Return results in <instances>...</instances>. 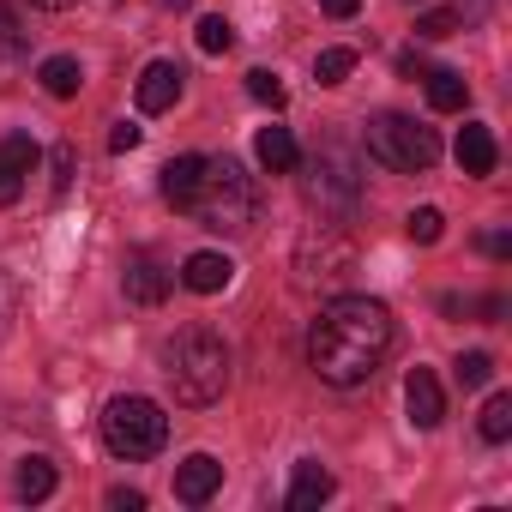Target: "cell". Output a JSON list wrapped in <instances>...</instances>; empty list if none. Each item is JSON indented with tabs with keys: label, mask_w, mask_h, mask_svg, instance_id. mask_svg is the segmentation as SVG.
<instances>
[{
	"label": "cell",
	"mask_w": 512,
	"mask_h": 512,
	"mask_svg": "<svg viewBox=\"0 0 512 512\" xmlns=\"http://www.w3.org/2000/svg\"><path fill=\"white\" fill-rule=\"evenodd\" d=\"M428 79V109L434 115H464V103H470V85H464V73H422Z\"/></svg>",
	"instance_id": "18"
},
{
	"label": "cell",
	"mask_w": 512,
	"mask_h": 512,
	"mask_svg": "<svg viewBox=\"0 0 512 512\" xmlns=\"http://www.w3.org/2000/svg\"><path fill=\"white\" fill-rule=\"evenodd\" d=\"M199 175H205V157H175V163H163V199L175 205V211H193V193H199Z\"/></svg>",
	"instance_id": "12"
},
{
	"label": "cell",
	"mask_w": 512,
	"mask_h": 512,
	"mask_svg": "<svg viewBox=\"0 0 512 512\" xmlns=\"http://www.w3.org/2000/svg\"><path fill=\"white\" fill-rule=\"evenodd\" d=\"M139 139H145V127H133V121H121V127L109 133V151H139Z\"/></svg>",
	"instance_id": "29"
},
{
	"label": "cell",
	"mask_w": 512,
	"mask_h": 512,
	"mask_svg": "<svg viewBox=\"0 0 512 512\" xmlns=\"http://www.w3.org/2000/svg\"><path fill=\"white\" fill-rule=\"evenodd\" d=\"M476 428H482V440H488V446L512 440V392H494V398L482 404V422H476Z\"/></svg>",
	"instance_id": "20"
},
{
	"label": "cell",
	"mask_w": 512,
	"mask_h": 512,
	"mask_svg": "<svg viewBox=\"0 0 512 512\" xmlns=\"http://www.w3.org/2000/svg\"><path fill=\"white\" fill-rule=\"evenodd\" d=\"M320 13H332V19H356V13H362V0H320Z\"/></svg>",
	"instance_id": "32"
},
{
	"label": "cell",
	"mask_w": 512,
	"mask_h": 512,
	"mask_svg": "<svg viewBox=\"0 0 512 512\" xmlns=\"http://www.w3.org/2000/svg\"><path fill=\"white\" fill-rule=\"evenodd\" d=\"M163 374H169V386H175L181 404L205 410L229 386V350H223V338L211 326H181L169 338V350H163Z\"/></svg>",
	"instance_id": "2"
},
{
	"label": "cell",
	"mask_w": 512,
	"mask_h": 512,
	"mask_svg": "<svg viewBox=\"0 0 512 512\" xmlns=\"http://www.w3.org/2000/svg\"><path fill=\"white\" fill-rule=\"evenodd\" d=\"M193 37H199V49H205V55H229V49H235V31H229V19H217V13H211V19H199V31H193Z\"/></svg>",
	"instance_id": "24"
},
{
	"label": "cell",
	"mask_w": 512,
	"mask_h": 512,
	"mask_svg": "<svg viewBox=\"0 0 512 512\" xmlns=\"http://www.w3.org/2000/svg\"><path fill=\"white\" fill-rule=\"evenodd\" d=\"M55 494V464L49 458H25L19 464V500H49Z\"/></svg>",
	"instance_id": "21"
},
{
	"label": "cell",
	"mask_w": 512,
	"mask_h": 512,
	"mask_svg": "<svg viewBox=\"0 0 512 512\" xmlns=\"http://www.w3.org/2000/svg\"><path fill=\"white\" fill-rule=\"evenodd\" d=\"M103 446H109L115 458H127V464L157 458V452L169 446V416H163V404H157V398H139V392L109 398V404H103Z\"/></svg>",
	"instance_id": "4"
},
{
	"label": "cell",
	"mask_w": 512,
	"mask_h": 512,
	"mask_svg": "<svg viewBox=\"0 0 512 512\" xmlns=\"http://www.w3.org/2000/svg\"><path fill=\"white\" fill-rule=\"evenodd\" d=\"M109 506L115 512H145V494L139 488H109Z\"/></svg>",
	"instance_id": "30"
},
{
	"label": "cell",
	"mask_w": 512,
	"mask_h": 512,
	"mask_svg": "<svg viewBox=\"0 0 512 512\" xmlns=\"http://www.w3.org/2000/svg\"><path fill=\"white\" fill-rule=\"evenodd\" d=\"M458 25H464L458 13H422V19H416V37H428V43H440V37H452Z\"/></svg>",
	"instance_id": "27"
},
{
	"label": "cell",
	"mask_w": 512,
	"mask_h": 512,
	"mask_svg": "<svg viewBox=\"0 0 512 512\" xmlns=\"http://www.w3.org/2000/svg\"><path fill=\"white\" fill-rule=\"evenodd\" d=\"M73 163H79V157H73V145H55V193H67V187H73Z\"/></svg>",
	"instance_id": "28"
},
{
	"label": "cell",
	"mask_w": 512,
	"mask_h": 512,
	"mask_svg": "<svg viewBox=\"0 0 512 512\" xmlns=\"http://www.w3.org/2000/svg\"><path fill=\"white\" fill-rule=\"evenodd\" d=\"M169 284H175V278H169V272L151 260V253H139V260L127 266V296H133L139 308H157V302L169 296Z\"/></svg>",
	"instance_id": "13"
},
{
	"label": "cell",
	"mask_w": 512,
	"mask_h": 512,
	"mask_svg": "<svg viewBox=\"0 0 512 512\" xmlns=\"http://www.w3.org/2000/svg\"><path fill=\"white\" fill-rule=\"evenodd\" d=\"M398 73H404V79H416V73H428V67H422V55L410 49V55H398Z\"/></svg>",
	"instance_id": "33"
},
{
	"label": "cell",
	"mask_w": 512,
	"mask_h": 512,
	"mask_svg": "<svg viewBox=\"0 0 512 512\" xmlns=\"http://www.w3.org/2000/svg\"><path fill=\"white\" fill-rule=\"evenodd\" d=\"M320 500H332V470L314 464V458H302L296 476H290V506H296V512H314Z\"/></svg>",
	"instance_id": "14"
},
{
	"label": "cell",
	"mask_w": 512,
	"mask_h": 512,
	"mask_svg": "<svg viewBox=\"0 0 512 512\" xmlns=\"http://www.w3.org/2000/svg\"><path fill=\"white\" fill-rule=\"evenodd\" d=\"M229 278H235V266L223 260V253H211V247H205V253H187V260H181V284H187L193 296H217Z\"/></svg>",
	"instance_id": "11"
},
{
	"label": "cell",
	"mask_w": 512,
	"mask_h": 512,
	"mask_svg": "<svg viewBox=\"0 0 512 512\" xmlns=\"http://www.w3.org/2000/svg\"><path fill=\"white\" fill-rule=\"evenodd\" d=\"M37 139L31 133H13V139H0V205H13L19 193H25V181H31V169H37Z\"/></svg>",
	"instance_id": "7"
},
{
	"label": "cell",
	"mask_w": 512,
	"mask_h": 512,
	"mask_svg": "<svg viewBox=\"0 0 512 512\" xmlns=\"http://www.w3.org/2000/svg\"><path fill=\"white\" fill-rule=\"evenodd\" d=\"M362 139H368V157L386 163V169H398V175H428V169L440 163L434 127H422V121H410V115H374Z\"/></svg>",
	"instance_id": "5"
},
{
	"label": "cell",
	"mask_w": 512,
	"mask_h": 512,
	"mask_svg": "<svg viewBox=\"0 0 512 512\" xmlns=\"http://www.w3.org/2000/svg\"><path fill=\"white\" fill-rule=\"evenodd\" d=\"M217 488H223V464H217L211 452H193V458L175 464V500H181V506H205Z\"/></svg>",
	"instance_id": "8"
},
{
	"label": "cell",
	"mask_w": 512,
	"mask_h": 512,
	"mask_svg": "<svg viewBox=\"0 0 512 512\" xmlns=\"http://www.w3.org/2000/svg\"><path fill=\"white\" fill-rule=\"evenodd\" d=\"M404 7H410V0H404Z\"/></svg>",
	"instance_id": "35"
},
{
	"label": "cell",
	"mask_w": 512,
	"mask_h": 512,
	"mask_svg": "<svg viewBox=\"0 0 512 512\" xmlns=\"http://www.w3.org/2000/svg\"><path fill=\"white\" fill-rule=\"evenodd\" d=\"M404 229H410V241H422V247H434V241L446 235V217H440L434 205H422V211H410V217H404Z\"/></svg>",
	"instance_id": "25"
},
{
	"label": "cell",
	"mask_w": 512,
	"mask_h": 512,
	"mask_svg": "<svg viewBox=\"0 0 512 512\" xmlns=\"http://www.w3.org/2000/svg\"><path fill=\"white\" fill-rule=\"evenodd\" d=\"M31 7H43V13H67V7H79V0H31Z\"/></svg>",
	"instance_id": "34"
},
{
	"label": "cell",
	"mask_w": 512,
	"mask_h": 512,
	"mask_svg": "<svg viewBox=\"0 0 512 512\" xmlns=\"http://www.w3.org/2000/svg\"><path fill=\"white\" fill-rule=\"evenodd\" d=\"M37 79H43V91H49V97H79V85H85V67H79L73 55H49V61L37 67Z\"/></svg>",
	"instance_id": "19"
},
{
	"label": "cell",
	"mask_w": 512,
	"mask_h": 512,
	"mask_svg": "<svg viewBox=\"0 0 512 512\" xmlns=\"http://www.w3.org/2000/svg\"><path fill=\"white\" fill-rule=\"evenodd\" d=\"M350 73H356V49H320V61H314L320 85H344Z\"/></svg>",
	"instance_id": "23"
},
{
	"label": "cell",
	"mask_w": 512,
	"mask_h": 512,
	"mask_svg": "<svg viewBox=\"0 0 512 512\" xmlns=\"http://www.w3.org/2000/svg\"><path fill=\"white\" fill-rule=\"evenodd\" d=\"M247 97H253V103H266V109H284V103H290L284 79H278V73H266V67H253V73H247Z\"/></svg>",
	"instance_id": "22"
},
{
	"label": "cell",
	"mask_w": 512,
	"mask_h": 512,
	"mask_svg": "<svg viewBox=\"0 0 512 512\" xmlns=\"http://www.w3.org/2000/svg\"><path fill=\"white\" fill-rule=\"evenodd\" d=\"M404 410H410L416 428H440V416H446V392H440V380H434L428 368H410V380H404Z\"/></svg>",
	"instance_id": "10"
},
{
	"label": "cell",
	"mask_w": 512,
	"mask_h": 512,
	"mask_svg": "<svg viewBox=\"0 0 512 512\" xmlns=\"http://www.w3.org/2000/svg\"><path fill=\"white\" fill-rule=\"evenodd\" d=\"M253 157H260L272 175H290V169L302 163V151H296L290 127H260V139H253Z\"/></svg>",
	"instance_id": "16"
},
{
	"label": "cell",
	"mask_w": 512,
	"mask_h": 512,
	"mask_svg": "<svg viewBox=\"0 0 512 512\" xmlns=\"http://www.w3.org/2000/svg\"><path fill=\"white\" fill-rule=\"evenodd\" d=\"M302 187H308V205L320 217H332V223L356 217V205H362V163H356V151L320 145L314 163H308V175H302Z\"/></svg>",
	"instance_id": "6"
},
{
	"label": "cell",
	"mask_w": 512,
	"mask_h": 512,
	"mask_svg": "<svg viewBox=\"0 0 512 512\" xmlns=\"http://www.w3.org/2000/svg\"><path fill=\"white\" fill-rule=\"evenodd\" d=\"M488 380H494V356H488V350L458 356V386H488Z\"/></svg>",
	"instance_id": "26"
},
{
	"label": "cell",
	"mask_w": 512,
	"mask_h": 512,
	"mask_svg": "<svg viewBox=\"0 0 512 512\" xmlns=\"http://www.w3.org/2000/svg\"><path fill=\"white\" fill-rule=\"evenodd\" d=\"M392 350V314L386 302L368 296H338L320 308L314 332H308V362L326 386H362L374 380V368Z\"/></svg>",
	"instance_id": "1"
},
{
	"label": "cell",
	"mask_w": 512,
	"mask_h": 512,
	"mask_svg": "<svg viewBox=\"0 0 512 512\" xmlns=\"http://www.w3.org/2000/svg\"><path fill=\"white\" fill-rule=\"evenodd\" d=\"M193 217L217 235H241L253 217H260V187L253 175L235 163V157H205V175H199V193H193Z\"/></svg>",
	"instance_id": "3"
},
{
	"label": "cell",
	"mask_w": 512,
	"mask_h": 512,
	"mask_svg": "<svg viewBox=\"0 0 512 512\" xmlns=\"http://www.w3.org/2000/svg\"><path fill=\"white\" fill-rule=\"evenodd\" d=\"M181 67L175 61H151L145 73H139V85H133V97H139V109L145 115H163V109H175V97H181Z\"/></svg>",
	"instance_id": "9"
},
{
	"label": "cell",
	"mask_w": 512,
	"mask_h": 512,
	"mask_svg": "<svg viewBox=\"0 0 512 512\" xmlns=\"http://www.w3.org/2000/svg\"><path fill=\"white\" fill-rule=\"evenodd\" d=\"M31 55V31L19 25V13L0 0V85H7L13 73H19V61Z\"/></svg>",
	"instance_id": "15"
},
{
	"label": "cell",
	"mask_w": 512,
	"mask_h": 512,
	"mask_svg": "<svg viewBox=\"0 0 512 512\" xmlns=\"http://www.w3.org/2000/svg\"><path fill=\"white\" fill-rule=\"evenodd\" d=\"M494 157H500V151H494V133L470 121V127L458 133V169H464V175H494Z\"/></svg>",
	"instance_id": "17"
},
{
	"label": "cell",
	"mask_w": 512,
	"mask_h": 512,
	"mask_svg": "<svg viewBox=\"0 0 512 512\" xmlns=\"http://www.w3.org/2000/svg\"><path fill=\"white\" fill-rule=\"evenodd\" d=\"M482 253H488V260H512V235H482Z\"/></svg>",
	"instance_id": "31"
}]
</instances>
